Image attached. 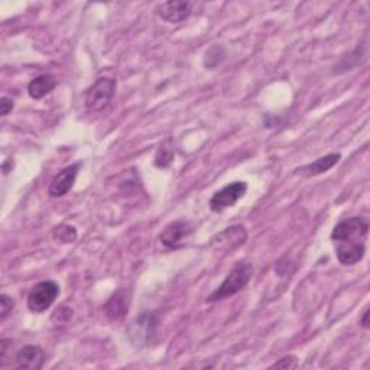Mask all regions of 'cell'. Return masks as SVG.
Returning a JSON list of instances; mask_svg holds the SVG:
<instances>
[{"label":"cell","mask_w":370,"mask_h":370,"mask_svg":"<svg viewBox=\"0 0 370 370\" xmlns=\"http://www.w3.org/2000/svg\"><path fill=\"white\" fill-rule=\"evenodd\" d=\"M252 275H254V265L247 261L238 262L231 267L220 287L207 298V302H215L236 295L249 283Z\"/></svg>","instance_id":"6da1fadb"},{"label":"cell","mask_w":370,"mask_h":370,"mask_svg":"<svg viewBox=\"0 0 370 370\" xmlns=\"http://www.w3.org/2000/svg\"><path fill=\"white\" fill-rule=\"evenodd\" d=\"M369 223L363 217H350L333 229L331 240L335 243H364Z\"/></svg>","instance_id":"7a4b0ae2"},{"label":"cell","mask_w":370,"mask_h":370,"mask_svg":"<svg viewBox=\"0 0 370 370\" xmlns=\"http://www.w3.org/2000/svg\"><path fill=\"white\" fill-rule=\"evenodd\" d=\"M60 295V287L54 281H42L33 287L28 295V308L42 314L51 307Z\"/></svg>","instance_id":"3957f363"},{"label":"cell","mask_w":370,"mask_h":370,"mask_svg":"<svg viewBox=\"0 0 370 370\" xmlns=\"http://www.w3.org/2000/svg\"><path fill=\"white\" fill-rule=\"evenodd\" d=\"M116 90V81L109 77L98 78L86 91V107L90 112H102L109 106Z\"/></svg>","instance_id":"277c9868"},{"label":"cell","mask_w":370,"mask_h":370,"mask_svg":"<svg viewBox=\"0 0 370 370\" xmlns=\"http://www.w3.org/2000/svg\"><path fill=\"white\" fill-rule=\"evenodd\" d=\"M158 326V317L155 312L143 311L133 319L129 327V339L133 344L143 346L155 334Z\"/></svg>","instance_id":"5b68a950"},{"label":"cell","mask_w":370,"mask_h":370,"mask_svg":"<svg viewBox=\"0 0 370 370\" xmlns=\"http://www.w3.org/2000/svg\"><path fill=\"white\" fill-rule=\"evenodd\" d=\"M246 191H247V184L243 181H234L231 184H227L224 188L214 193V195L211 197L210 200L211 211L220 213L234 206L242 197H245Z\"/></svg>","instance_id":"8992f818"},{"label":"cell","mask_w":370,"mask_h":370,"mask_svg":"<svg viewBox=\"0 0 370 370\" xmlns=\"http://www.w3.org/2000/svg\"><path fill=\"white\" fill-rule=\"evenodd\" d=\"M193 233V224L187 220H175L168 224L159 236L162 246L166 249H179L184 246V240H187Z\"/></svg>","instance_id":"52a82bcc"},{"label":"cell","mask_w":370,"mask_h":370,"mask_svg":"<svg viewBox=\"0 0 370 370\" xmlns=\"http://www.w3.org/2000/svg\"><path fill=\"white\" fill-rule=\"evenodd\" d=\"M80 168H81V164L77 162V164H73L70 166L64 168V170H61L53 178L51 184H49L48 194L54 198H60V197H64L65 194H69L73 188L76 179H77Z\"/></svg>","instance_id":"ba28073f"},{"label":"cell","mask_w":370,"mask_h":370,"mask_svg":"<svg viewBox=\"0 0 370 370\" xmlns=\"http://www.w3.org/2000/svg\"><path fill=\"white\" fill-rule=\"evenodd\" d=\"M193 12L191 2H179V0H173V2L161 3L157 8V13L159 18L170 24H179L190 18Z\"/></svg>","instance_id":"9c48e42d"},{"label":"cell","mask_w":370,"mask_h":370,"mask_svg":"<svg viewBox=\"0 0 370 370\" xmlns=\"http://www.w3.org/2000/svg\"><path fill=\"white\" fill-rule=\"evenodd\" d=\"M15 362L19 369L39 370L45 363V353L39 346L28 344L16 353Z\"/></svg>","instance_id":"30bf717a"},{"label":"cell","mask_w":370,"mask_h":370,"mask_svg":"<svg viewBox=\"0 0 370 370\" xmlns=\"http://www.w3.org/2000/svg\"><path fill=\"white\" fill-rule=\"evenodd\" d=\"M246 240H247V233H246L245 227L233 226V227H229V229L223 230V233L218 234L213 243H214V246H218V250L220 252H230V250H234V249L243 246L246 243Z\"/></svg>","instance_id":"8fae6325"},{"label":"cell","mask_w":370,"mask_h":370,"mask_svg":"<svg viewBox=\"0 0 370 370\" xmlns=\"http://www.w3.org/2000/svg\"><path fill=\"white\" fill-rule=\"evenodd\" d=\"M366 254L364 243H335V255L342 265L351 266L359 263Z\"/></svg>","instance_id":"7c38bea8"},{"label":"cell","mask_w":370,"mask_h":370,"mask_svg":"<svg viewBox=\"0 0 370 370\" xmlns=\"http://www.w3.org/2000/svg\"><path fill=\"white\" fill-rule=\"evenodd\" d=\"M129 297H127V292L126 291H117L114 292L109 301L105 307V311H106V315L112 319V321H119V319H122L127 310H129Z\"/></svg>","instance_id":"4fadbf2b"},{"label":"cell","mask_w":370,"mask_h":370,"mask_svg":"<svg viewBox=\"0 0 370 370\" xmlns=\"http://www.w3.org/2000/svg\"><path fill=\"white\" fill-rule=\"evenodd\" d=\"M57 87V78L53 74H42L33 78L29 86L28 93L33 100H41L48 96Z\"/></svg>","instance_id":"5bb4252c"},{"label":"cell","mask_w":370,"mask_h":370,"mask_svg":"<svg viewBox=\"0 0 370 370\" xmlns=\"http://www.w3.org/2000/svg\"><path fill=\"white\" fill-rule=\"evenodd\" d=\"M342 159V155L340 154H328L323 158H319L317 161H314L312 164L310 165H306V166H302L299 173L302 175H306V177H317V175H321L327 171H330L333 166H335L339 164V161Z\"/></svg>","instance_id":"9a60e30c"},{"label":"cell","mask_w":370,"mask_h":370,"mask_svg":"<svg viewBox=\"0 0 370 370\" xmlns=\"http://www.w3.org/2000/svg\"><path fill=\"white\" fill-rule=\"evenodd\" d=\"M174 159V148L173 142L170 139H166L161 148L158 149L157 157H155V166L157 168H168L171 165Z\"/></svg>","instance_id":"2e32d148"},{"label":"cell","mask_w":370,"mask_h":370,"mask_svg":"<svg viewBox=\"0 0 370 370\" xmlns=\"http://www.w3.org/2000/svg\"><path fill=\"white\" fill-rule=\"evenodd\" d=\"M53 234H54V239L62 245L73 243L77 239V230L74 226H70V224H60L58 227L53 230Z\"/></svg>","instance_id":"e0dca14e"},{"label":"cell","mask_w":370,"mask_h":370,"mask_svg":"<svg viewBox=\"0 0 370 370\" xmlns=\"http://www.w3.org/2000/svg\"><path fill=\"white\" fill-rule=\"evenodd\" d=\"M224 57H226L224 49L222 46H214L210 51H207L204 57V67L206 69H214V67H217L224 60Z\"/></svg>","instance_id":"ac0fdd59"},{"label":"cell","mask_w":370,"mask_h":370,"mask_svg":"<svg viewBox=\"0 0 370 370\" xmlns=\"http://www.w3.org/2000/svg\"><path fill=\"white\" fill-rule=\"evenodd\" d=\"M15 307V301L6 295V294H2L0 295V319H2V321H5L6 317L12 312Z\"/></svg>","instance_id":"d6986e66"},{"label":"cell","mask_w":370,"mask_h":370,"mask_svg":"<svg viewBox=\"0 0 370 370\" xmlns=\"http://www.w3.org/2000/svg\"><path fill=\"white\" fill-rule=\"evenodd\" d=\"M297 367H298V359L295 356H285L279 362L271 366V369H285V370L297 369Z\"/></svg>","instance_id":"ffe728a7"},{"label":"cell","mask_w":370,"mask_h":370,"mask_svg":"<svg viewBox=\"0 0 370 370\" xmlns=\"http://www.w3.org/2000/svg\"><path fill=\"white\" fill-rule=\"evenodd\" d=\"M13 100L9 97L0 98V116H8L13 110Z\"/></svg>","instance_id":"44dd1931"},{"label":"cell","mask_w":370,"mask_h":370,"mask_svg":"<svg viewBox=\"0 0 370 370\" xmlns=\"http://www.w3.org/2000/svg\"><path fill=\"white\" fill-rule=\"evenodd\" d=\"M369 310H364V312H363V317H362V319H360V324L363 326V328H369Z\"/></svg>","instance_id":"7402d4cb"}]
</instances>
